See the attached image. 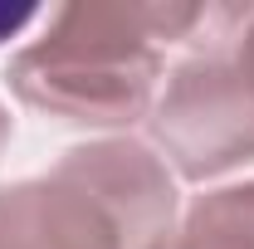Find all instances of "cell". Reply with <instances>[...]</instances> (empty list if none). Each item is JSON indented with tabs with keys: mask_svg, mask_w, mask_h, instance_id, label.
I'll return each mask as SVG.
<instances>
[{
	"mask_svg": "<svg viewBox=\"0 0 254 249\" xmlns=\"http://www.w3.org/2000/svg\"><path fill=\"white\" fill-rule=\"evenodd\" d=\"M176 240L186 249H254V181L200 195Z\"/></svg>",
	"mask_w": 254,
	"mask_h": 249,
	"instance_id": "obj_4",
	"label": "cell"
},
{
	"mask_svg": "<svg viewBox=\"0 0 254 249\" xmlns=\"http://www.w3.org/2000/svg\"><path fill=\"white\" fill-rule=\"evenodd\" d=\"M30 20H39V5H5L0 0V39H15Z\"/></svg>",
	"mask_w": 254,
	"mask_h": 249,
	"instance_id": "obj_5",
	"label": "cell"
},
{
	"mask_svg": "<svg viewBox=\"0 0 254 249\" xmlns=\"http://www.w3.org/2000/svg\"><path fill=\"white\" fill-rule=\"evenodd\" d=\"M205 20V5L176 0H73L5 63V83L64 127H132L157 103L161 44L190 39Z\"/></svg>",
	"mask_w": 254,
	"mask_h": 249,
	"instance_id": "obj_1",
	"label": "cell"
},
{
	"mask_svg": "<svg viewBox=\"0 0 254 249\" xmlns=\"http://www.w3.org/2000/svg\"><path fill=\"white\" fill-rule=\"evenodd\" d=\"M176 225V181L132 137L83 142L49 176L0 186V249H161Z\"/></svg>",
	"mask_w": 254,
	"mask_h": 249,
	"instance_id": "obj_2",
	"label": "cell"
},
{
	"mask_svg": "<svg viewBox=\"0 0 254 249\" xmlns=\"http://www.w3.org/2000/svg\"><path fill=\"white\" fill-rule=\"evenodd\" d=\"M235 49H240V59H245V68L254 73V10H245V30L235 34Z\"/></svg>",
	"mask_w": 254,
	"mask_h": 249,
	"instance_id": "obj_6",
	"label": "cell"
},
{
	"mask_svg": "<svg viewBox=\"0 0 254 249\" xmlns=\"http://www.w3.org/2000/svg\"><path fill=\"white\" fill-rule=\"evenodd\" d=\"M161 249H186V245H181V240H176V235H171V240H166V245H161Z\"/></svg>",
	"mask_w": 254,
	"mask_h": 249,
	"instance_id": "obj_8",
	"label": "cell"
},
{
	"mask_svg": "<svg viewBox=\"0 0 254 249\" xmlns=\"http://www.w3.org/2000/svg\"><path fill=\"white\" fill-rule=\"evenodd\" d=\"M147 123L186 181H210L254 161V73L245 68L235 39L181 63Z\"/></svg>",
	"mask_w": 254,
	"mask_h": 249,
	"instance_id": "obj_3",
	"label": "cell"
},
{
	"mask_svg": "<svg viewBox=\"0 0 254 249\" xmlns=\"http://www.w3.org/2000/svg\"><path fill=\"white\" fill-rule=\"evenodd\" d=\"M5 142H10V113H5V103H0V152H5Z\"/></svg>",
	"mask_w": 254,
	"mask_h": 249,
	"instance_id": "obj_7",
	"label": "cell"
}]
</instances>
